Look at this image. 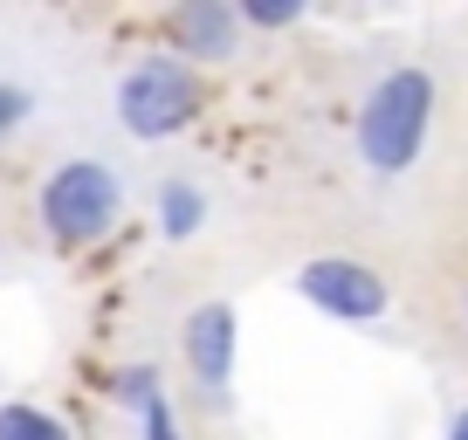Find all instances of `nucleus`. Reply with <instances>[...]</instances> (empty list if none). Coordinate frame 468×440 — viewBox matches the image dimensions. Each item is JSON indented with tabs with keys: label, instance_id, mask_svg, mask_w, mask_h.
<instances>
[{
	"label": "nucleus",
	"instance_id": "1",
	"mask_svg": "<svg viewBox=\"0 0 468 440\" xmlns=\"http://www.w3.org/2000/svg\"><path fill=\"white\" fill-rule=\"evenodd\" d=\"M434 103L441 89L427 69H413V62L386 69L358 103V165L372 179H407L427 152V131H434Z\"/></svg>",
	"mask_w": 468,
	"mask_h": 440
},
{
	"label": "nucleus",
	"instance_id": "2",
	"mask_svg": "<svg viewBox=\"0 0 468 440\" xmlns=\"http://www.w3.org/2000/svg\"><path fill=\"white\" fill-rule=\"evenodd\" d=\"M200 69H193L186 56H138L132 69L117 76V124L132 138H145V145H159V138H179L193 118H200Z\"/></svg>",
	"mask_w": 468,
	"mask_h": 440
},
{
	"label": "nucleus",
	"instance_id": "3",
	"mask_svg": "<svg viewBox=\"0 0 468 440\" xmlns=\"http://www.w3.org/2000/svg\"><path fill=\"white\" fill-rule=\"evenodd\" d=\"M35 214H42L48 241H62V248H90V241H103L117 227V214H124V186H117V173L103 159H62L56 173L42 179V193H35Z\"/></svg>",
	"mask_w": 468,
	"mask_h": 440
},
{
	"label": "nucleus",
	"instance_id": "4",
	"mask_svg": "<svg viewBox=\"0 0 468 440\" xmlns=\"http://www.w3.org/2000/svg\"><path fill=\"white\" fill-rule=\"evenodd\" d=\"M296 296H303L317 317L351 323V330L393 317V282L372 262H358V255H310V262L296 268Z\"/></svg>",
	"mask_w": 468,
	"mask_h": 440
},
{
	"label": "nucleus",
	"instance_id": "5",
	"mask_svg": "<svg viewBox=\"0 0 468 440\" xmlns=\"http://www.w3.org/2000/svg\"><path fill=\"white\" fill-rule=\"evenodd\" d=\"M179 351H186V372L193 385H200L207 406H228L234 393V358H241V317H234V303H200L186 309V330H179Z\"/></svg>",
	"mask_w": 468,
	"mask_h": 440
},
{
	"label": "nucleus",
	"instance_id": "6",
	"mask_svg": "<svg viewBox=\"0 0 468 440\" xmlns=\"http://www.w3.org/2000/svg\"><path fill=\"white\" fill-rule=\"evenodd\" d=\"M165 35H173V56H186L193 69L200 62H228L241 48V7L228 0H186L165 15Z\"/></svg>",
	"mask_w": 468,
	"mask_h": 440
},
{
	"label": "nucleus",
	"instance_id": "7",
	"mask_svg": "<svg viewBox=\"0 0 468 440\" xmlns=\"http://www.w3.org/2000/svg\"><path fill=\"white\" fill-rule=\"evenodd\" d=\"M152 214H159L165 241H193L207 220H214V200H207V186H193V179H165L159 200H152Z\"/></svg>",
	"mask_w": 468,
	"mask_h": 440
},
{
	"label": "nucleus",
	"instance_id": "8",
	"mask_svg": "<svg viewBox=\"0 0 468 440\" xmlns=\"http://www.w3.org/2000/svg\"><path fill=\"white\" fill-rule=\"evenodd\" d=\"M0 440H69V426H62L48 406L7 399V406H0Z\"/></svg>",
	"mask_w": 468,
	"mask_h": 440
},
{
	"label": "nucleus",
	"instance_id": "9",
	"mask_svg": "<svg viewBox=\"0 0 468 440\" xmlns=\"http://www.w3.org/2000/svg\"><path fill=\"white\" fill-rule=\"evenodd\" d=\"M111 399H117V406H132V413L159 406V399H165V385H159V365H124V372L111 379Z\"/></svg>",
	"mask_w": 468,
	"mask_h": 440
},
{
	"label": "nucleus",
	"instance_id": "10",
	"mask_svg": "<svg viewBox=\"0 0 468 440\" xmlns=\"http://www.w3.org/2000/svg\"><path fill=\"white\" fill-rule=\"evenodd\" d=\"M303 0H241V28H296Z\"/></svg>",
	"mask_w": 468,
	"mask_h": 440
},
{
	"label": "nucleus",
	"instance_id": "11",
	"mask_svg": "<svg viewBox=\"0 0 468 440\" xmlns=\"http://www.w3.org/2000/svg\"><path fill=\"white\" fill-rule=\"evenodd\" d=\"M28 118H35V97H28L21 83H0V145H7Z\"/></svg>",
	"mask_w": 468,
	"mask_h": 440
},
{
	"label": "nucleus",
	"instance_id": "12",
	"mask_svg": "<svg viewBox=\"0 0 468 440\" xmlns=\"http://www.w3.org/2000/svg\"><path fill=\"white\" fill-rule=\"evenodd\" d=\"M138 434H145V440H186V434H179V420H173V399H159V406L138 413Z\"/></svg>",
	"mask_w": 468,
	"mask_h": 440
},
{
	"label": "nucleus",
	"instance_id": "13",
	"mask_svg": "<svg viewBox=\"0 0 468 440\" xmlns=\"http://www.w3.org/2000/svg\"><path fill=\"white\" fill-rule=\"evenodd\" d=\"M441 440H468V406H454V413H448V434H441Z\"/></svg>",
	"mask_w": 468,
	"mask_h": 440
}]
</instances>
